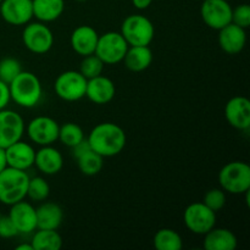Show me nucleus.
I'll return each mask as SVG.
<instances>
[{"mask_svg": "<svg viewBox=\"0 0 250 250\" xmlns=\"http://www.w3.org/2000/svg\"><path fill=\"white\" fill-rule=\"evenodd\" d=\"M33 250H60L62 238L56 229H38L31 241Z\"/></svg>", "mask_w": 250, "mask_h": 250, "instance_id": "25", "label": "nucleus"}, {"mask_svg": "<svg viewBox=\"0 0 250 250\" xmlns=\"http://www.w3.org/2000/svg\"><path fill=\"white\" fill-rule=\"evenodd\" d=\"M22 42L31 53L45 54L53 48L54 34L44 22H28L22 32Z\"/></svg>", "mask_w": 250, "mask_h": 250, "instance_id": "9", "label": "nucleus"}, {"mask_svg": "<svg viewBox=\"0 0 250 250\" xmlns=\"http://www.w3.org/2000/svg\"><path fill=\"white\" fill-rule=\"evenodd\" d=\"M10 97L19 106L31 109L38 105L42 98V83L34 73L21 71L9 83Z\"/></svg>", "mask_w": 250, "mask_h": 250, "instance_id": "2", "label": "nucleus"}, {"mask_svg": "<svg viewBox=\"0 0 250 250\" xmlns=\"http://www.w3.org/2000/svg\"><path fill=\"white\" fill-rule=\"evenodd\" d=\"M78 168L85 176H95L103 170L104 166V158L95 153L94 150H88L80 158H77Z\"/></svg>", "mask_w": 250, "mask_h": 250, "instance_id": "27", "label": "nucleus"}, {"mask_svg": "<svg viewBox=\"0 0 250 250\" xmlns=\"http://www.w3.org/2000/svg\"><path fill=\"white\" fill-rule=\"evenodd\" d=\"M158 250H181L183 247L182 237L172 229H161L155 233L153 239Z\"/></svg>", "mask_w": 250, "mask_h": 250, "instance_id": "26", "label": "nucleus"}, {"mask_svg": "<svg viewBox=\"0 0 250 250\" xmlns=\"http://www.w3.org/2000/svg\"><path fill=\"white\" fill-rule=\"evenodd\" d=\"M232 23L247 29L250 26V6L248 4H241L232 9Z\"/></svg>", "mask_w": 250, "mask_h": 250, "instance_id": "33", "label": "nucleus"}, {"mask_svg": "<svg viewBox=\"0 0 250 250\" xmlns=\"http://www.w3.org/2000/svg\"><path fill=\"white\" fill-rule=\"evenodd\" d=\"M129 46L149 45L153 42L155 28L148 17L143 15H129L121 24V32Z\"/></svg>", "mask_w": 250, "mask_h": 250, "instance_id": "5", "label": "nucleus"}, {"mask_svg": "<svg viewBox=\"0 0 250 250\" xmlns=\"http://www.w3.org/2000/svg\"><path fill=\"white\" fill-rule=\"evenodd\" d=\"M58 122L49 116H37L28 122L26 129L27 136L38 146H53L59 139Z\"/></svg>", "mask_w": 250, "mask_h": 250, "instance_id": "10", "label": "nucleus"}, {"mask_svg": "<svg viewBox=\"0 0 250 250\" xmlns=\"http://www.w3.org/2000/svg\"><path fill=\"white\" fill-rule=\"evenodd\" d=\"M16 250H33V247L31 243H22L16 247Z\"/></svg>", "mask_w": 250, "mask_h": 250, "instance_id": "39", "label": "nucleus"}, {"mask_svg": "<svg viewBox=\"0 0 250 250\" xmlns=\"http://www.w3.org/2000/svg\"><path fill=\"white\" fill-rule=\"evenodd\" d=\"M5 154H6L7 166L10 167L27 171L34 165L36 150L31 144L22 142L21 139L7 146L5 149Z\"/></svg>", "mask_w": 250, "mask_h": 250, "instance_id": "16", "label": "nucleus"}, {"mask_svg": "<svg viewBox=\"0 0 250 250\" xmlns=\"http://www.w3.org/2000/svg\"><path fill=\"white\" fill-rule=\"evenodd\" d=\"M29 176L26 171L7 166L0 172V203L11 207L27 197Z\"/></svg>", "mask_w": 250, "mask_h": 250, "instance_id": "3", "label": "nucleus"}, {"mask_svg": "<svg viewBox=\"0 0 250 250\" xmlns=\"http://www.w3.org/2000/svg\"><path fill=\"white\" fill-rule=\"evenodd\" d=\"M22 71L21 63L17 59L5 58L0 60V81L9 84Z\"/></svg>", "mask_w": 250, "mask_h": 250, "instance_id": "31", "label": "nucleus"}, {"mask_svg": "<svg viewBox=\"0 0 250 250\" xmlns=\"http://www.w3.org/2000/svg\"><path fill=\"white\" fill-rule=\"evenodd\" d=\"M10 100H11V97H10L9 84L0 81V110L6 109Z\"/></svg>", "mask_w": 250, "mask_h": 250, "instance_id": "35", "label": "nucleus"}, {"mask_svg": "<svg viewBox=\"0 0 250 250\" xmlns=\"http://www.w3.org/2000/svg\"><path fill=\"white\" fill-rule=\"evenodd\" d=\"M99 34L93 27L83 24L73 29L71 34L70 43L75 53L81 56L92 55L95 53Z\"/></svg>", "mask_w": 250, "mask_h": 250, "instance_id": "19", "label": "nucleus"}, {"mask_svg": "<svg viewBox=\"0 0 250 250\" xmlns=\"http://www.w3.org/2000/svg\"><path fill=\"white\" fill-rule=\"evenodd\" d=\"M34 165L44 175H56L63 166L62 154L54 146H44L36 151Z\"/></svg>", "mask_w": 250, "mask_h": 250, "instance_id": "20", "label": "nucleus"}, {"mask_svg": "<svg viewBox=\"0 0 250 250\" xmlns=\"http://www.w3.org/2000/svg\"><path fill=\"white\" fill-rule=\"evenodd\" d=\"M87 78L80 71H65L56 77L54 90L65 102H77L85 97Z\"/></svg>", "mask_w": 250, "mask_h": 250, "instance_id": "8", "label": "nucleus"}, {"mask_svg": "<svg viewBox=\"0 0 250 250\" xmlns=\"http://www.w3.org/2000/svg\"><path fill=\"white\" fill-rule=\"evenodd\" d=\"M50 194L49 183L43 177H29L27 187V198L33 202H44Z\"/></svg>", "mask_w": 250, "mask_h": 250, "instance_id": "29", "label": "nucleus"}, {"mask_svg": "<svg viewBox=\"0 0 250 250\" xmlns=\"http://www.w3.org/2000/svg\"><path fill=\"white\" fill-rule=\"evenodd\" d=\"M7 216L15 225L19 233L29 234L37 229L36 208L24 200L12 204Z\"/></svg>", "mask_w": 250, "mask_h": 250, "instance_id": "15", "label": "nucleus"}, {"mask_svg": "<svg viewBox=\"0 0 250 250\" xmlns=\"http://www.w3.org/2000/svg\"><path fill=\"white\" fill-rule=\"evenodd\" d=\"M87 141L95 153L103 158H111L124 150L127 138L121 126L114 122H103L90 131Z\"/></svg>", "mask_w": 250, "mask_h": 250, "instance_id": "1", "label": "nucleus"}, {"mask_svg": "<svg viewBox=\"0 0 250 250\" xmlns=\"http://www.w3.org/2000/svg\"><path fill=\"white\" fill-rule=\"evenodd\" d=\"M122 61L132 72H142L146 70L153 62V51L149 48V45L128 46Z\"/></svg>", "mask_w": 250, "mask_h": 250, "instance_id": "23", "label": "nucleus"}, {"mask_svg": "<svg viewBox=\"0 0 250 250\" xmlns=\"http://www.w3.org/2000/svg\"><path fill=\"white\" fill-rule=\"evenodd\" d=\"M33 17L41 22H53L62 15L65 10L63 0H32Z\"/></svg>", "mask_w": 250, "mask_h": 250, "instance_id": "24", "label": "nucleus"}, {"mask_svg": "<svg viewBox=\"0 0 250 250\" xmlns=\"http://www.w3.org/2000/svg\"><path fill=\"white\" fill-rule=\"evenodd\" d=\"M203 203L208 208L214 210L215 212L219 211L226 204V194H225V190L221 189V188H212L209 192H207Z\"/></svg>", "mask_w": 250, "mask_h": 250, "instance_id": "32", "label": "nucleus"}, {"mask_svg": "<svg viewBox=\"0 0 250 250\" xmlns=\"http://www.w3.org/2000/svg\"><path fill=\"white\" fill-rule=\"evenodd\" d=\"M247 43V32L234 23H229L219 31V45L229 55L239 54Z\"/></svg>", "mask_w": 250, "mask_h": 250, "instance_id": "18", "label": "nucleus"}, {"mask_svg": "<svg viewBox=\"0 0 250 250\" xmlns=\"http://www.w3.org/2000/svg\"><path fill=\"white\" fill-rule=\"evenodd\" d=\"M7 167V161H6V154H5V149L0 148V172Z\"/></svg>", "mask_w": 250, "mask_h": 250, "instance_id": "38", "label": "nucleus"}, {"mask_svg": "<svg viewBox=\"0 0 250 250\" xmlns=\"http://www.w3.org/2000/svg\"><path fill=\"white\" fill-rule=\"evenodd\" d=\"M24 121L21 115L12 110H0V148L7 146L20 141L24 133Z\"/></svg>", "mask_w": 250, "mask_h": 250, "instance_id": "12", "label": "nucleus"}, {"mask_svg": "<svg viewBox=\"0 0 250 250\" xmlns=\"http://www.w3.org/2000/svg\"><path fill=\"white\" fill-rule=\"evenodd\" d=\"M104 65L105 63L95 54L83 56V60L80 66V72L87 80H90V78H94L97 76L102 75L103 70H104Z\"/></svg>", "mask_w": 250, "mask_h": 250, "instance_id": "30", "label": "nucleus"}, {"mask_svg": "<svg viewBox=\"0 0 250 250\" xmlns=\"http://www.w3.org/2000/svg\"><path fill=\"white\" fill-rule=\"evenodd\" d=\"M225 117L233 128L247 131L250 127V102L246 97H233L225 106Z\"/></svg>", "mask_w": 250, "mask_h": 250, "instance_id": "14", "label": "nucleus"}, {"mask_svg": "<svg viewBox=\"0 0 250 250\" xmlns=\"http://www.w3.org/2000/svg\"><path fill=\"white\" fill-rule=\"evenodd\" d=\"M128 46L120 32H106L99 36L94 54L105 65H116L124 60Z\"/></svg>", "mask_w": 250, "mask_h": 250, "instance_id": "6", "label": "nucleus"}, {"mask_svg": "<svg viewBox=\"0 0 250 250\" xmlns=\"http://www.w3.org/2000/svg\"><path fill=\"white\" fill-rule=\"evenodd\" d=\"M1 216H2V215H1V212H0V219H1Z\"/></svg>", "mask_w": 250, "mask_h": 250, "instance_id": "41", "label": "nucleus"}, {"mask_svg": "<svg viewBox=\"0 0 250 250\" xmlns=\"http://www.w3.org/2000/svg\"><path fill=\"white\" fill-rule=\"evenodd\" d=\"M83 139H84V132L80 125L67 122L59 128V141L68 148H72Z\"/></svg>", "mask_w": 250, "mask_h": 250, "instance_id": "28", "label": "nucleus"}, {"mask_svg": "<svg viewBox=\"0 0 250 250\" xmlns=\"http://www.w3.org/2000/svg\"><path fill=\"white\" fill-rule=\"evenodd\" d=\"M183 221L192 233L204 236L216 225V212L204 203H192L183 212Z\"/></svg>", "mask_w": 250, "mask_h": 250, "instance_id": "7", "label": "nucleus"}, {"mask_svg": "<svg viewBox=\"0 0 250 250\" xmlns=\"http://www.w3.org/2000/svg\"><path fill=\"white\" fill-rule=\"evenodd\" d=\"M76 1H78V2H84V1H87V0H76Z\"/></svg>", "mask_w": 250, "mask_h": 250, "instance_id": "40", "label": "nucleus"}, {"mask_svg": "<svg viewBox=\"0 0 250 250\" xmlns=\"http://www.w3.org/2000/svg\"><path fill=\"white\" fill-rule=\"evenodd\" d=\"M205 250H234L238 246L237 237L229 229H211L204 234Z\"/></svg>", "mask_w": 250, "mask_h": 250, "instance_id": "22", "label": "nucleus"}, {"mask_svg": "<svg viewBox=\"0 0 250 250\" xmlns=\"http://www.w3.org/2000/svg\"><path fill=\"white\" fill-rule=\"evenodd\" d=\"M2 20L12 26H23L33 17L32 0H2L0 2Z\"/></svg>", "mask_w": 250, "mask_h": 250, "instance_id": "13", "label": "nucleus"}, {"mask_svg": "<svg viewBox=\"0 0 250 250\" xmlns=\"http://www.w3.org/2000/svg\"><path fill=\"white\" fill-rule=\"evenodd\" d=\"M132 2L138 10H146L150 6L153 0H132Z\"/></svg>", "mask_w": 250, "mask_h": 250, "instance_id": "37", "label": "nucleus"}, {"mask_svg": "<svg viewBox=\"0 0 250 250\" xmlns=\"http://www.w3.org/2000/svg\"><path fill=\"white\" fill-rule=\"evenodd\" d=\"M115 93H116L115 83L105 76L100 75L87 80L85 97L94 104H107L114 99Z\"/></svg>", "mask_w": 250, "mask_h": 250, "instance_id": "17", "label": "nucleus"}, {"mask_svg": "<svg viewBox=\"0 0 250 250\" xmlns=\"http://www.w3.org/2000/svg\"><path fill=\"white\" fill-rule=\"evenodd\" d=\"M221 189L231 194H244L250 189V166L244 161L226 164L219 172Z\"/></svg>", "mask_w": 250, "mask_h": 250, "instance_id": "4", "label": "nucleus"}, {"mask_svg": "<svg viewBox=\"0 0 250 250\" xmlns=\"http://www.w3.org/2000/svg\"><path fill=\"white\" fill-rule=\"evenodd\" d=\"M2 1V0H0V2H1Z\"/></svg>", "mask_w": 250, "mask_h": 250, "instance_id": "42", "label": "nucleus"}, {"mask_svg": "<svg viewBox=\"0 0 250 250\" xmlns=\"http://www.w3.org/2000/svg\"><path fill=\"white\" fill-rule=\"evenodd\" d=\"M37 229H58L63 220V211L60 205L46 202L36 209Z\"/></svg>", "mask_w": 250, "mask_h": 250, "instance_id": "21", "label": "nucleus"}, {"mask_svg": "<svg viewBox=\"0 0 250 250\" xmlns=\"http://www.w3.org/2000/svg\"><path fill=\"white\" fill-rule=\"evenodd\" d=\"M71 149H72L73 156L77 159V158H80L81 155H83L84 153H87L88 150H90V146H89V143H88L87 138H84L82 142H80L78 144H76V146H72Z\"/></svg>", "mask_w": 250, "mask_h": 250, "instance_id": "36", "label": "nucleus"}, {"mask_svg": "<svg viewBox=\"0 0 250 250\" xmlns=\"http://www.w3.org/2000/svg\"><path fill=\"white\" fill-rule=\"evenodd\" d=\"M200 15L209 28L220 31L232 22V6L226 0H204Z\"/></svg>", "mask_w": 250, "mask_h": 250, "instance_id": "11", "label": "nucleus"}, {"mask_svg": "<svg viewBox=\"0 0 250 250\" xmlns=\"http://www.w3.org/2000/svg\"><path fill=\"white\" fill-rule=\"evenodd\" d=\"M19 231L16 229L15 225L10 220L9 216H1L0 219V237L1 238H12L17 236Z\"/></svg>", "mask_w": 250, "mask_h": 250, "instance_id": "34", "label": "nucleus"}]
</instances>
